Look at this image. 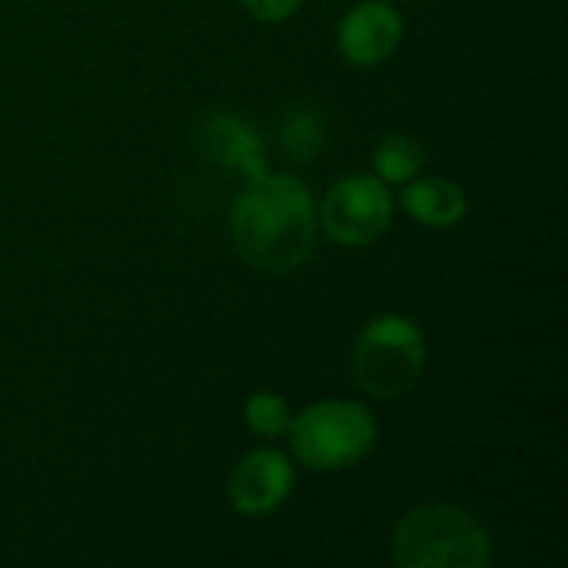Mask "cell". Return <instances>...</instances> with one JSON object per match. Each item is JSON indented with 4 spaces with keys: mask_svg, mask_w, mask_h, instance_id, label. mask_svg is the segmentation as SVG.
<instances>
[{
    "mask_svg": "<svg viewBox=\"0 0 568 568\" xmlns=\"http://www.w3.org/2000/svg\"><path fill=\"white\" fill-rule=\"evenodd\" d=\"M290 419H293V409L286 403V396L273 393V389H260L253 393L246 403H243V423L253 436L273 443V439H283L286 429H290Z\"/></svg>",
    "mask_w": 568,
    "mask_h": 568,
    "instance_id": "7c38bea8",
    "label": "cell"
},
{
    "mask_svg": "<svg viewBox=\"0 0 568 568\" xmlns=\"http://www.w3.org/2000/svg\"><path fill=\"white\" fill-rule=\"evenodd\" d=\"M399 206L426 230H453L466 220L469 196L449 176H413L403 183Z\"/></svg>",
    "mask_w": 568,
    "mask_h": 568,
    "instance_id": "9c48e42d",
    "label": "cell"
},
{
    "mask_svg": "<svg viewBox=\"0 0 568 568\" xmlns=\"http://www.w3.org/2000/svg\"><path fill=\"white\" fill-rule=\"evenodd\" d=\"M426 153L423 146L406 136V133H389L373 146V173L386 183V186H403L413 176L423 173Z\"/></svg>",
    "mask_w": 568,
    "mask_h": 568,
    "instance_id": "30bf717a",
    "label": "cell"
},
{
    "mask_svg": "<svg viewBox=\"0 0 568 568\" xmlns=\"http://www.w3.org/2000/svg\"><path fill=\"white\" fill-rule=\"evenodd\" d=\"M196 140L210 163L226 166V170L240 173L243 180H256V176L270 173V156H266L263 136L240 113H230V110L206 113L196 130Z\"/></svg>",
    "mask_w": 568,
    "mask_h": 568,
    "instance_id": "ba28073f",
    "label": "cell"
},
{
    "mask_svg": "<svg viewBox=\"0 0 568 568\" xmlns=\"http://www.w3.org/2000/svg\"><path fill=\"white\" fill-rule=\"evenodd\" d=\"M493 559L496 536L456 503L416 506L393 529V562L399 568H486Z\"/></svg>",
    "mask_w": 568,
    "mask_h": 568,
    "instance_id": "7a4b0ae2",
    "label": "cell"
},
{
    "mask_svg": "<svg viewBox=\"0 0 568 568\" xmlns=\"http://www.w3.org/2000/svg\"><path fill=\"white\" fill-rule=\"evenodd\" d=\"M393 213L396 196L376 173L339 176L316 203L320 233L346 250H363L383 240L393 226Z\"/></svg>",
    "mask_w": 568,
    "mask_h": 568,
    "instance_id": "5b68a950",
    "label": "cell"
},
{
    "mask_svg": "<svg viewBox=\"0 0 568 568\" xmlns=\"http://www.w3.org/2000/svg\"><path fill=\"white\" fill-rule=\"evenodd\" d=\"M230 236L236 256L270 276L300 270L320 236L316 200L293 173H263L246 180L230 206Z\"/></svg>",
    "mask_w": 568,
    "mask_h": 568,
    "instance_id": "6da1fadb",
    "label": "cell"
},
{
    "mask_svg": "<svg viewBox=\"0 0 568 568\" xmlns=\"http://www.w3.org/2000/svg\"><path fill=\"white\" fill-rule=\"evenodd\" d=\"M293 459L310 473H343L359 466L376 439V416L356 399H320L293 413L286 429Z\"/></svg>",
    "mask_w": 568,
    "mask_h": 568,
    "instance_id": "3957f363",
    "label": "cell"
},
{
    "mask_svg": "<svg viewBox=\"0 0 568 568\" xmlns=\"http://www.w3.org/2000/svg\"><path fill=\"white\" fill-rule=\"evenodd\" d=\"M303 0H240V7L260 23H283L300 10Z\"/></svg>",
    "mask_w": 568,
    "mask_h": 568,
    "instance_id": "4fadbf2b",
    "label": "cell"
},
{
    "mask_svg": "<svg viewBox=\"0 0 568 568\" xmlns=\"http://www.w3.org/2000/svg\"><path fill=\"white\" fill-rule=\"evenodd\" d=\"M429 343L416 320L403 313L373 316L353 343V376L379 403L413 393L426 373Z\"/></svg>",
    "mask_w": 568,
    "mask_h": 568,
    "instance_id": "277c9868",
    "label": "cell"
},
{
    "mask_svg": "<svg viewBox=\"0 0 568 568\" xmlns=\"http://www.w3.org/2000/svg\"><path fill=\"white\" fill-rule=\"evenodd\" d=\"M326 140V120L320 110L313 106H293L286 110L283 123H280V143L290 153V160L306 163L323 150Z\"/></svg>",
    "mask_w": 568,
    "mask_h": 568,
    "instance_id": "8fae6325",
    "label": "cell"
},
{
    "mask_svg": "<svg viewBox=\"0 0 568 568\" xmlns=\"http://www.w3.org/2000/svg\"><path fill=\"white\" fill-rule=\"evenodd\" d=\"M406 20L393 0H363L349 7L336 27V50L356 70L383 67L403 43Z\"/></svg>",
    "mask_w": 568,
    "mask_h": 568,
    "instance_id": "52a82bcc",
    "label": "cell"
},
{
    "mask_svg": "<svg viewBox=\"0 0 568 568\" xmlns=\"http://www.w3.org/2000/svg\"><path fill=\"white\" fill-rule=\"evenodd\" d=\"M293 483H296L293 459L273 446H260L236 459L226 483V499L233 513L246 519H266L290 499Z\"/></svg>",
    "mask_w": 568,
    "mask_h": 568,
    "instance_id": "8992f818",
    "label": "cell"
}]
</instances>
